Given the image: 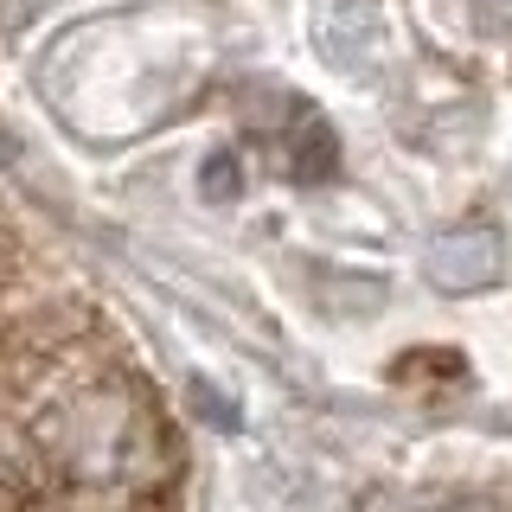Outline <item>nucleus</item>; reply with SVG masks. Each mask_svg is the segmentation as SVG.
I'll return each mask as SVG.
<instances>
[{
	"label": "nucleus",
	"mask_w": 512,
	"mask_h": 512,
	"mask_svg": "<svg viewBox=\"0 0 512 512\" xmlns=\"http://www.w3.org/2000/svg\"><path fill=\"white\" fill-rule=\"evenodd\" d=\"M429 276L442 288H455V295H468V288H487L500 276V237L493 231H455L442 237L436 256H429Z\"/></svg>",
	"instance_id": "1"
}]
</instances>
